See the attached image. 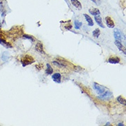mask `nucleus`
Listing matches in <instances>:
<instances>
[{"label": "nucleus", "instance_id": "0eeeda50", "mask_svg": "<svg viewBox=\"0 0 126 126\" xmlns=\"http://www.w3.org/2000/svg\"><path fill=\"white\" fill-rule=\"evenodd\" d=\"M108 62L111 64H116L120 62V59L117 57H111L108 59Z\"/></svg>", "mask_w": 126, "mask_h": 126}, {"label": "nucleus", "instance_id": "f03ea898", "mask_svg": "<svg viewBox=\"0 0 126 126\" xmlns=\"http://www.w3.org/2000/svg\"><path fill=\"white\" fill-rule=\"evenodd\" d=\"M112 96V92H110L109 90H108V91H105V92H103V94H100V96H99V99H103V100H108V99H111Z\"/></svg>", "mask_w": 126, "mask_h": 126}, {"label": "nucleus", "instance_id": "39448f33", "mask_svg": "<svg viewBox=\"0 0 126 126\" xmlns=\"http://www.w3.org/2000/svg\"><path fill=\"white\" fill-rule=\"evenodd\" d=\"M106 22L108 27L110 28H113L114 27V22L111 19L110 17H106Z\"/></svg>", "mask_w": 126, "mask_h": 126}, {"label": "nucleus", "instance_id": "412c9836", "mask_svg": "<svg viewBox=\"0 0 126 126\" xmlns=\"http://www.w3.org/2000/svg\"><path fill=\"white\" fill-rule=\"evenodd\" d=\"M118 125H119V126H124L123 123H119V124H118Z\"/></svg>", "mask_w": 126, "mask_h": 126}, {"label": "nucleus", "instance_id": "dca6fc26", "mask_svg": "<svg viewBox=\"0 0 126 126\" xmlns=\"http://www.w3.org/2000/svg\"><path fill=\"white\" fill-rule=\"evenodd\" d=\"M81 26H82L81 22L77 20V19L75 21V28L77 29V30L80 29V28H81Z\"/></svg>", "mask_w": 126, "mask_h": 126}, {"label": "nucleus", "instance_id": "f257e3e1", "mask_svg": "<svg viewBox=\"0 0 126 126\" xmlns=\"http://www.w3.org/2000/svg\"><path fill=\"white\" fill-rule=\"evenodd\" d=\"M34 62V59L32 58V57L28 55L24 56L21 58V64L23 65V67H25V66H26L28 65L32 64Z\"/></svg>", "mask_w": 126, "mask_h": 126}, {"label": "nucleus", "instance_id": "423d86ee", "mask_svg": "<svg viewBox=\"0 0 126 126\" xmlns=\"http://www.w3.org/2000/svg\"><path fill=\"white\" fill-rule=\"evenodd\" d=\"M114 44L116 46V47L118 48V49L121 50V51H123V53L126 55V48L125 47H123V46L122 45V44L121 43V41H118V40H116L114 41Z\"/></svg>", "mask_w": 126, "mask_h": 126}, {"label": "nucleus", "instance_id": "7ed1b4c3", "mask_svg": "<svg viewBox=\"0 0 126 126\" xmlns=\"http://www.w3.org/2000/svg\"><path fill=\"white\" fill-rule=\"evenodd\" d=\"M93 85H94V88L97 91V93L99 94H103V92H105L106 88L103 87V85H99V84L96 83H94Z\"/></svg>", "mask_w": 126, "mask_h": 126}, {"label": "nucleus", "instance_id": "2eb2a0df", "mask_svg": "<svg viewBox=\"0 0 126 126\" xmlns=\"http://www.w3.org/2000/svg\"><path fill=\"white\" fill-rule=\"evenodd\" d=\"M0 44L1 45H3V46L6 47V48H12L11 46L8 43H7L6 41H5L3 39H0Z\"/></svg>", "mask_w": 126, "mask_h": 126}, {"label": "nucleus", "instance_id": "1a4fd4ad", "mask_svg": "<svg viewBox=\"0 0 126 126\" xmlns=\"http://www.w3.org/2000/svg\"><path fill=\"white\" fill-rule=\"evenodd\" d=\"M52 78L53 79V81L56 83H61V79H62V76L59 73H55L54 75H52Z\"/></svg>", "mask_w": 126, "mask_h": 126}, {"label": "nucleus", "instance_id": "aec40b11", "mask_svg": "<svg viewBox=\"0 0 126 126\" xmlns=\"http://www.w3.org/2000/svg\"><path fill=\"white\" fill-rule=\"evenodd\" d=\"M91 1H92L96 5H100V3H101V0H91Z\"/></svg>", "mask_w": 126, "mask_h": 126}, {"label": "nucleus", "instance_id": "f8f14e48", "mask_svg": "<svg viewBox=\"0 0 126 126\" xmlns=\"http://www.w3.org/2000/svg\"><path fill=\"white\" fill-rule=\"evenodd\" d=\"M89 13L92 15H100V11L98 8H93L92 9H90L89 10Z\"/></svg>", "mask_w": 126, "mask_h": 126}, {"label": "nucleus", "instance_id": "9d476101", "mask_svg": "<svg viewBox=\"0 0 126 126\" xmlns=\"http://www.w3.org/2000/svg\"><path fill=\"white\" fill-rule=\"evenodd\" d=\"M70 1H71L72 4L75 8H77L78 10H81V8H82L81 3H80L78 0H70Z\"/></svg>", "mask_w": 126, "mask_h": 126}, {"label": "nucleus", "instance_id": "4468645a", "mask_svg": "<svg viewBox=\"0 0 126 126\" xmlns=\"http://www.w3.org/2000/svg\"><path fill=\"white\" fill-rule=\"evenodd\" d=\"M52 72H53V70H52V68L50 66V65L49 64V63H47V70L46 71V73L47 75H51L52 73Z\"/></svg>", "mask_w": 126, "mask_h": 126}, {"label": "nucleus", "instance_id": "a211bd4d", "mask_svg": "<svg viewBox=\"0 0 126 126\" xmlns=\"http://www.w3.org/2000/svg\"><path fill=\"white\" fill-rule=\"evenodd\" d=\"M117 101H118L120 103H121V104H123L124 106H126V99H123L121 96H119L117 97Z\"/></svg>", "mask_w": 126, "mask_h": 126}, {"label": "nucleus", "instance_id": "f3484780", "mask_svg": "<svg viewBox=\"0 0 126 126\" xmlns=\"http://www.w3.org/2000/svg\"><path fill=\"white\" fill-rule=\"evenodd\" d=\"M100 33H101L100 30L98 29V28H96V29H95L94 31H93V32H92V35H93L94 37H99V36L100 35Z\"/></svg>", "mask_w": 126, "mask_h": 126}, {"label": "nucleus", "instance_id": "6e6552de", "mask_svg": "<svg viewBox=\"0 0 126 126\" xmlns=\"http://www.w3.org/2000/svg\"><path fill=\"white\" fill-rule=\"evenodd\" d=\"M35 50L39 53H42V54H45L44 50V48H43V45L41 43H37L36 46H35Z\"/></svg>", "mask_w": 126, "mask_h": 126}, {"label": "nucleus", "instance_id": "9b49d317", "mask_svg": "<svg viewBox=\"0 0 126 126\" xmlns=\"http://www.w3.org/2000/svg\"><path fill=\"white\" fill-rule=\"evenodd\" d=\"M94 19H95L96 24H98L99 26L102 27L103 28H105V26H103V24L102 19H101V17H100L99 15H96L95 17H94Z\"/></svg>", "mask_w": 126, "mask_h": 126}, {"label": "nucleus", "instance_id": "20e7f679", "mask_svg": "<svg viewBox=\"0 0 126 126\" xmlns=\"http://www.w3.org/2000/svg\"><path fill=\"white\" fill-rule=\"evenodd\" d=\"M114 38L116 39V40L121 41L122 40V39H123V34H121V32L118 29H115L114 30Z\"/></svg>", "mask_w": 126, "mask_h": 126}, {"label": "nucleus", "instance_id": "ddd939ff", "mask_svg": "<svg viewBox=\"0 0 126 126\" xmlns=\"http://www.w3.org/2000/svg\"><path fill=\"white\" fill-rule=\"evenodd\" d=\"M84 17H85L86 21H88L89 26H94V23H93V21H92V18L90 17L88 15H87V14H84Z\"/></svg>", "mask_w": 126, "mask_h": 126}, {"label": "nucleus", "instance_id": "6ab92c4d", "mask_svg": "<svg viewBox=\"0 0 126 126\" xmlns=\"http://www.w3.org/2000/svg\"><path fill=\"white\" fill-rule=\"evenodd\" d=\"M24 37L26 38V39H30V40H31L32 41H34V38L32 37V36H31V35H27V34H25V35H24Z\"/></svg>", "mask_w": 126, "mask_h": 126}]
</instances>
